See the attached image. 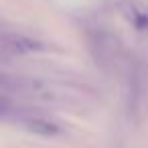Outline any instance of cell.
<instances>
[{
	"label": "cell",
	"mask_w": 148,
	"mask_h": 148,
	"mask_svg": "<svg viewBox=\"0 0 148 148\" xmlns=\"http://www.w3.org/2000/svg\"><path fill=\"white\" fill-rule=\"evenodd\" d=\"M0 81H4V75H2V73H0Z\"/></svg>",
	"instance_id": "3957f363"
},
{
	"label": "cell",
	"mask_w": 148,
	"mask_h": 148,
	"mask_svg": "<svg viewBox=\"0 0 148 148\" xmlns=\"http://www.w3.org/2000/svg\"><path fill=\"white\" fill-rule=\"evenodd\" d=\"M23 128L31 134H37V136H43V138H55L61 134V128L51 122V120H45V118H37V116H31V118H23L21 120Z\"/></svg>",
	"instance_id": "6da1fadb"
},
{
	"label": "cell",
	"mask_w": 148,
	"mask_h": 148,
	"mask_svg": "<svg viewBox=\"0 0 148 148\" xmlns=\"http://www.w3.org/2000/svg\"><path fill=\"white\" fill-rule=\"evenodd\" d=\"M8 112H10V99L4 97V95H0V118L6 116Z\"/></svg>",
	"instance_id": "7a4b0ae2"
}]
</instances>
